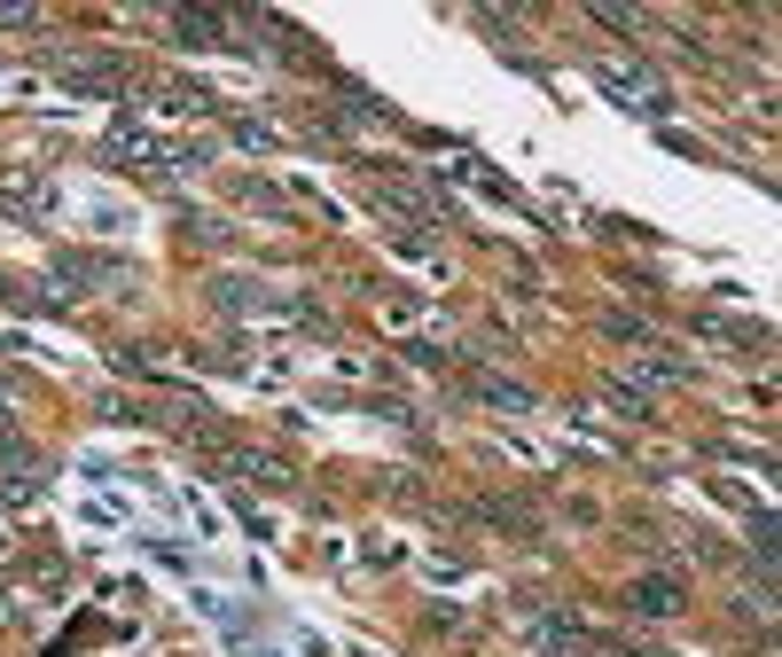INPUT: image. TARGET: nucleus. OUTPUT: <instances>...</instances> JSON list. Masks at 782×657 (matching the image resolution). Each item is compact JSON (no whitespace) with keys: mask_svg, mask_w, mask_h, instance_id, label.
Here are the masks:
<instances>
[{"mask_svg":"<svg viewBox=\"0 0 782 657\" xmlns=\"http://www.w3.org/2000/svg\"><path fill=\"white\" fill-rule=\"evenodd\" d=\"M594 78H602L611 95H634V110H642V118H665V110H673L665 78H657L650 63H611V55H602V63H594Z\"/></svg>","mask_w":782,"mask_h":657,"instance_id":"f257e3e1","label":"nucleus"},{"mask_svg":"<svg viewBox=\"0 0 782 657\" xmlns=\"http://www.w3.org/2000/svg\"><path fill=\"white\" fill-rule=\"evenodd\" d=\"M55 274H63V282H110V290H126V282H133L118 259H86V251H63V259H55Z\"/></svg>","mask_w":782,"mask_h":657,"instance_id":"f03ea898","label":"nucleus"},{"mask_svg":"<svg viewBox=\"0 0 782 657\" xmlns=\"http://www.w3.org/2000/svg\"><path fill=\"white\" fill-rule=\"evenodd\" d=\"M626 611L634 618H673L681 611V588L673 580H642V588H626Z\"/></svg>","mask_w":782,"mask_h":657,"instance_id":"7ed1b4c3","label":"nucleus"},{"mask_svg":"<svg viewBox=\"0 0 782 657\" xmlns=\"http://www.w3.org/2000/svg\"><path fill=\"white\" fill-rule=\"evenodd\" d=\"M172 24H181V40H189V47H227V40H219V32H227V17H212V9H181Z\"/></svg>","mask_w":782,"mask_h":657,"instance_id":"20e7f679","label":"nucleus"},{"mask_svg":"<svg viewBox=\"0 0 782 657\" xmlns=\"http://www.w3.org/2000/svg\"><path fill=\"white\" fill-rule=\"evenodd\" d=\"M0 196L24 204V212H47V181L40 173H0Z\"/></svg>","mask_w":782,"mask_h":657,"instance_id":"39448f33","label":"nucleus"},{"mask_svg":"<svg viewBox=\"0 0 782 657\" xmlns=\"http://www.w3.org/2000/svg\"><path fill=\"white\" fill-rule=\"evenodd\" d=\"M212 290H219V305H227V313H258V305H267V290H258V282H235V274H227V282H212Z\"/></svg>","mask_w":782,"mask_h":657,"instance_id":"423d86ee","label":"nucleus"},{"mask_svg":"<svg viewBox=\"0 0 782 657\" xmlns=\"http://www.w3.org/2000/svg\"><path fill=\"white\" fill-rule=\"evenodd\" d=\"M478 399H493V407H516V416L533 407V391H525V384H501V376H478Z\"/></svg>","mask_w":782,"mask_h":657,"instance_id":"0eeeda50","label":"nucleus"},{"mask_svg":"<svg viewBox=\"0 0 782 657\" xmlns=\"http://www.w3.org/2000/svg\"><path fill=\"white\" fill-rule=\"evenodd\" d=\"M227 470H235V477H250V485H282V470H275L267 454H227Z\"/></svg>","mask_w":782,"mask_h":657,"instance_id":"6e6552de","label":"nucleus"},{"mask_svg":"<svg viewBox=\"0 0 782 657\" xmlns=\"http://www.w3.org/2000/svg\"><path fill=\"white\" fill-rule=\"evenodd\" d=\"M594 24H602V32H642V17H634V9H611V0L594 9Z\"/></svg>","mask_w":782,"mask_h":657,"instance_id":"1a4fd4ad","label":"nucleus"},{"mask_svg":"<svg viewBox=\"0 0 782 657\" xmlns=\"http://www.w3.org/2000/svg\"><path fill=\"white\" fill-rule=\"evenodd\" d=\"M47 9H0V32H40Z\"/></svg>","mask_w":782,"mask_h":657,"instance_id":"9d476101","label":"nucleus"}]
</instances>
